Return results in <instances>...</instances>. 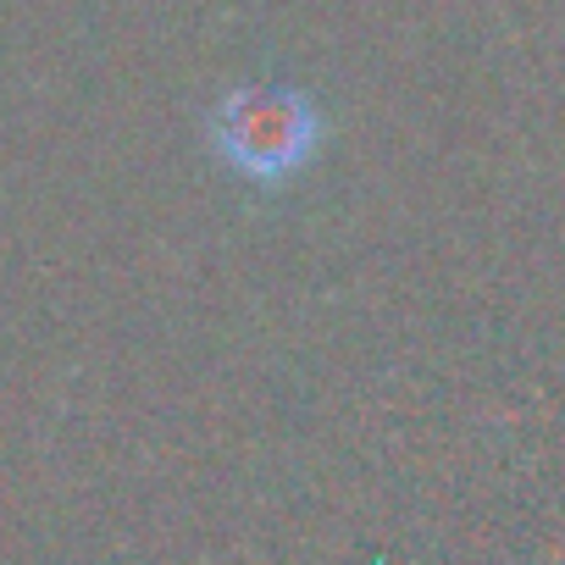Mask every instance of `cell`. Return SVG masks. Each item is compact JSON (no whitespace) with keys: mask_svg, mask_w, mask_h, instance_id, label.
I'll return each mask as SVG.
<instances>
[{"mask_svg":"<svg viewBox=\"0 0 565 565\" xmlns=\"http://www.w3.org/2000/svg\"><path fill=\"white\" fill-rule=\"evenodd\" d=\"M216 145L249 178H282L311 156L317 117L289 89H238L216 106Z\"/></svg>","mask_w":565,"mask_h":565,"instance_id":"cell-1","label":"cell"}]
</instances>
